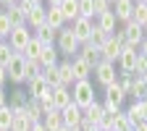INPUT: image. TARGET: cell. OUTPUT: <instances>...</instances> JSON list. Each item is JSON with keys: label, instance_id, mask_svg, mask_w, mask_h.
Wrapping results in <instances>:
<instances>
[{"label": "cell", "instance_id": "1", "mask_svg": "<svg viewBox=\"0 0 147 131\" xmlns=\"http://www.w3.org/2000/svg\"><path fill=\"white\" fill-rule=\"evenodd\" d=\"M55 47H58V52L63 55L66 60H71V58H76V55H79V50H82V42L76 40V37H74V29H71V26H63V29L58 32Z\"/></svg>", "mask_w": 147, "mask_h": 131}, {"label": "cell", "instance_id": "2", "mask_svg": "<svg viewBox=\"0 0 147 131\" xmlns=\"http://www.w3.org/2000/svg\"><path fill=\"white\" fill-rule=\"evenodd\" d=\"M26 66H29V60L24 58L21 52H16L13 60H11L8 68H5V71H8V81L16 84V87H18V84H26V81H29V71H26Z\"/></svg>", "mask_w": 147, "mask_h": 131}, {"label": "cell", "instance_id": "3", "mask_svg": "<svg viewBox=\"0 0 147 131\" xmlns=\"http://www.w3.org/2000/svg\"><path fill=\"white\" fill-rule=\"evenodd\" d=\"M123 102H126V92L118 87V79H116V84L105 87L102 107H105V113H118V110H123Z\"/></svg>", "mask_w": 147, "mask_h": 131}, {"label": "cell", "instance_id": "4", "mask_svg": "<svg viewBox=\"0 0 147 131\" xmlns=\"http://www.w3.org/2000/svg\"><path fill=\"white\" fill-rule=\"evenodd\" d=\"M71 95H74V105H79L84 110V107H89L92 102H95V84H92L89 79L87 81H76L71 87Z\"/></svg>", "mask_w": 147, "mask_h": 131}, {"label": "cell", "instance_id": "5", "mask_svg": "<svg viewBox=\"0 0 147 131\" xmlns=\"http://www.w3.org/2000/svg\"><path fill=\"white\" fill-rule=\"evenodd\" d=\"M32 37H34V32H32L29 26H13L5 42L11 45V50H13V52H24V47L32 42Z\"/></svg>", "mask_w": 147, "mask_h": 131}, {"label": "cell", "instance_id": "6", "mask_svg": "<svg viewBox=\"0 0 147 131\" xmlns=\"http://www.w3.org/2000/svg\"><path fill=\"white\" fill-rule=\"evenodd\" d=\"M92 73H95V81H97L102 89L110 87V84H116V79H118L116 63H108V60H102L100 66H95V68H92Z\"/></svg>", "mask_w": 147, "mask_h": 131}, {"label": "cell", "instance_id": "7", "mask_svg": "<svg viewBox=\"0 0 147 131\" xmlns=\"http://www.w3.org/2000/svg\"><path fill=\"white\" fill-rule=\"evenodd\" d=\"M137 58H139V50L131 47V45H123L121 58H118V73H134V68H137Z\"/></svg>", "mask_w": 147, "mask_h": 131}, {"label": "cell", "instance_id": "8", "mask_svg": "<svg viewBox=\"0 0 147 131\" xmlns=\"http://www.w3.org/2000/svg\"><path fill=\"white\" fill-rule=\"evenodd\" d=\"M121 26H123V34H126V45H131V47L139 50V45L144 40V26L137 24L134 18H131V21H126V24H121Z\"/></svg>", "mask_w": 147, "mask_h": 131}, {"label": "cell", "instance_id": "9", "mask_svg": "<svg viewBox=\"0 0 147 131\" xmlns=\"http://www.w3.org/2000/svg\"><path fill=\"white\" fill-rule=\"evenodd\" d=\"M71 29H74V37H76V40L84 45V42H89V37H92V32H95V21H92V18H76V21L74 24H68Z\"/></svg>", "mask_w": 147, "mask_h": 131}, {"label": "cell", "instance_id": "10", "mask_svg": "<svg viewBox=\"0 0 147 131\" xmlns=\"http://www.w3.org/2000/svg\"><path fill=\"white\" fill-rule=\"evenodd\" d=\"M61 113H63V126L66 128H79L82 126V118H84V110L79 107V105H68V107H63L61 110Z\"/></svg>", "mask_w": 147, "mask_h": 131}, {"label": "cell", "instance_id": "11", "mask_svg": "<svg viewBox=\"0 0 147 131\" xmlns=\"http://www.w3.org/2000/svg\"><path fill=\"white\" fill-rule=\"evenodd\" d=\"M50 100H53L55 110H63V107H68L74 102V95H71L68 87H55V89H50Z\"/></svg>", "mask_w": 147, "mask_h": 131}, {"label": "cell", "instance_id": "12", "mask_svg": "<svg viewBox=\"0 0 147 131\" xmlns=\"http://www.w3.org/2000/svg\"><path fill=\"white\" fill-rule=\"evenodd\" d=\"M131 13H134V0H113V16L118 24L131 21Z\"/></svg>", "mask_w": 147, "mask_h": 131}, {"label": "cell", "instance_id": "13", "mask_svg": "<svg viewBox=\"0 0 147 131\" xmlns=\"http://www.w3.org/2000/svg\"><path fill=\"white\" fill-rule=\"evenodd\" d=\"M79 58H82L89 68H95V66H100V63H102V52H100V47L84 42V45H82V50H79Z\"/></svg>", "mask_w": 147, "mask_h": 131}, {"label": "cell", "instance_id": "14", "mask_svg": "<svg viewBox=\"0 0 147 131\" xmlns=\"http://www.w3.org/2000/svg\"><path fill=\"white\" fill-rule=\"evenodd\" d=\"M26 92H29V100H42V97H47L50 87L42 76H34V79L26 81Z\"/></svg>", "mask_w": 147, "mask_h": 131}, {"label": "cell", "instance_id": "15", "mask_svg": "<svg viewBox=\"0 0 147 131\" xmlns=\"http://www.w3.org/2000/svg\"><path fill=\"white\" fill-rule=\"evenodd\" d=\"M45 24H47V5H37V8H32L26 13V26L32 32L40 29V26H45Z\"/></svg>", "mask_w": 147, "mask_h": 131}, {"label": "cell", "instance_id": "16", "mask_svg": "<svg viewBox=\"0 0 147 131\" xmlns=\"http://www.w3.org/2000/svg\"><path fill=\"white\" fill-rule=\"evenodd\" d=\"M121 50H123V45H118L113 37H108V42L100 47V52H102V60H108V63H118V58H121Z\"/></svg>", "mask_w": 147, "mask_h": 131}, {"label": "cell", "instance_id": "17", "mask_svg": "<svg viewBox=\"0 0 147 131\" xmlns=\"http://www.w3.org/2000/svg\"><path fill=\"white\" fill-rule=\"evenodd\" d=\"M3 11H5V16H8L11 26H26V13H24V8L18 5V3H13V5H8V8H3Z\"/></svg>", "mask_w": 147, "mask_h": 131}, {"label": "cell", "instance_id": "18", "mask_svg": "<svg viewBox=\"0 0 147 131\" xmlns=\"http://www.w3.org/2000/svg\"><path fill=\"white\" fill-rule=\"evenodd\" d=\"M102 116H105V107H102V102H92L89 107H84V121H89L92 126H100V121H102Z\"/></svg>", "mask_w": 147, "mask_h": 131}, {"label": "cell", "instance_id": "19", "mask_svg": "<svg viewBox=\"0 0 147 131\" xmlns=\"http://www.w3.org/2000/svg\"><path fill=\"white\" fill-rule=\"evenodd\" d=\"M58 63H61V52H58V47H55V45L45 47L42 55H40V66H42V68H53V66H58Z\"/></svg>", "mask_w": 147, "mask_h": 131}, {"label": "cell", "instance_id": "20", "mask_svg": "<svg viewBox=\"0 0 147 131\" xmlns=\"http://www.w3.org/2000/svg\"><path fill=\"white\" fill-rule=\"evenodd\" d=\"M42 123H45L47 131H58V128H63V113L53 107V110H47V113L42 116Z\"/></svg>", "mask_w": 147, "mask_h": 131}, {"label": "cell", "instance_id": "21", "mask_svg": "<svg viewBox=\"0 0 147 131\" xmlns=\"http://www.w3.org/2000/svg\"><path fill=\"white\" fill-rule=\"evenodd\" d=\"M95 26H97V29H102L105 34H113V32L118 29V21H116L113 11H110V13H102V16H97V18H95Z\"/></svg>", "mask_w": 147, "mask_h": 131}, {"label": "cell", "instance_id": "22", "mask_svg": "<svg viewBox=\"0 0 147 131\" xmlns=\"http://www.w3.org/2000/svg\"><path fill=\"white\" fill-rule=\"evenodd\" d=\"M71 68H74V79H76V81H87L92 76V68L79 58V55H76V58H71Z\"/></svg>", "mask_w": 147, "mask_h": 131}, {"label": "cell", "instance_id": "23", "mask_svg": "<svg viewBox=\"0 0 147 131\" xmlns=\"http://www.w3.org/2000/svg\"><path fill=\"white\" fill-rule=\"evenodd\" d=\"M26 102H29V92H26V89L16 87L13 92H8V105H11L13 110H18V107H26Z\"/></svg>", "mask_w": 147, "mask_h": 131}, {"label": "cell", "instance_id": "24", "mask_svg": "<svg viewBox=\"0 0 147 131\" xmlns=\"http://www.w3.org/2000/svg\"><path fill=\"white\" fill-rule=\"evenodd\" d=\"M34 37H37L45 47H50V45H55V40H58V32H55L50 24H45V26H40V29H34Z\"/></svg>", "mask_w": 147, "mask_h": 131}, {"label": "cell", "instance_id": "25", "mask_svg": "<svg viewBox=\"0 0 147 131\" xmlns=\"http://www.w3.org/2000/svg\"><path fill=\"white\" fill-rule=\"evenodd\" d=\"M58 73H61V84H63V87L71 89L74 84H76V79H74V68H71V60L63 58V60L58 63Z\"/></svg>", "mask_w": 147, "mask_h": 131}, {"label": "cell", "instance_id": "26", "mask_svg": "<svg viewBox=\"0 0 147 131\" xmlns=\"http://www.w3.org/2000/svg\"><path fill=\"white\" fill-rule=\"evenodd\" d=\"M58 8H61V13H63V18H66V24H74V21L79 18V5H76V0H63Z\"/></svg>", "mask_w": 147, "mask_h": 131}, {"label": "cell", "instance_id": "27", "mask_svg": "<svg viewBox=\"0 0 147 131\" xmlns=\"http://www.w3.org/2000/svg\"><path fill=\"white\" fill-rule=\"evenodd\" d=\"M47 24H50L55 32H61V29L66 26V18H63V13H61L58 5H47Z\"/></svg>", "mask_w": 147, "mask_h": 131}, {"label": "cell", "instance_id": "28", "mask_svg": "<svg viewBox=\"0 0 147 131\" xmlns=\"http://www.w3.org/2000/svg\"><path fill=\"white\" fill-rule=\"evenodd\" d=\"M129 97H134V102H142L147 100V84L142 76H137L134 73V84H131V92H129Z\"/></svg>", "mask_w": 147, "mask_h": 131}, {"label": "cell", "instance_id": "29", "mask_svg": "<svg viewBox=\"0 0 147 131\" xmlns=\"http://www.w3.org/2000/svg\"><path fill=\"white\" fill-rule=\"evenodd\" d=\"M42 50H45V45H42L40 40H37V37H32V42H29V45L24 47V52H21V55H24L26 60H40Z\"/></svg>", "mask_w": 147, "mask_h": 131}, {"label": "cell", "instance_id": "30", "mask_svg": "<svg viewBox=\"0 0 147 131\" xmlns=\"http://www.w3.org/2000/svg\"><path fill=\"white\" fill-rule=\"evenodd\" d=\"M42 79L47 81V87H50V89H55V87H63V84H61L58 66H53V68H42Z\"/></svg>", "mask_w": 147, "mask_h": 131}, {"label": "cell", "instance_id": "31", "mask_svg": "<svg viewBox=\"0 0 147 131\" xmlns=\"http://www.w3.org/2000/svg\"><path fill=\"white\" fill-rule=\"evenodd\" d=\"M131 18H134L137 24L147 26V3H142V0H134V13H131Z\"/></svg>", "mask_w": 147, "mask_h": 131}, {"label": "cell", "instance_id": "32", "mask_svg": "<svg viewBox=\"0 0 147 131\" xmlns=\"http://www.w3.org/2000/svg\"><path fill=\"white\" fill-rule=\"evenodd\" d=\"M11 126H13V107L11 105H3V107H0V128L11 131Z\"/></svg>", "mask_w": 147, "mask_h": 131}, {"label": "cell", "instance_id": "33", "mask_svg": "<svg viewBox=\"0 0 147 131\" xmlns=\"http://www.w3.org/2000/svg\"><path fill=\"white\" fill-rule=\"evenodd\" d=\"M76 5H79L82 18H92L95 21V0H76Z\"/></svg>", "mask_w": 147, "mask_h": 131}, {"label": "cell", "instance_id": "34", "mask_svg": "<svg viewBox=\"0 0 147 131\" xmlns=\"http://www.w3.org/2000/svg\"><path fill=\"white\" fill-rule=\"evenodd\" d=\"M13 50H11V45L8 42H0V66H3V68H8V63L13 60Z\"/></svg>", "mask_w": 147, "mask_h": 131}, {"label": "cell", "instance_id": "35", "mask_svg": "<svg viewBox=\"0 0 147 131\" xmlns=\"http://www.w3.org/2000/svg\"><path fill=\"white\" fill-rule=\"evenodd\" d=\"M116 131H131V121H129L126 110H118L116 113Z\"/></svg>", "mask_w": 147, "mask_h": 131}, {"label": "cell", "instance_id": "36", "mask_svg": "<svg viewBox=\"0 0 147 131\" xmlns=\"http://www.w3.org/2000/svg\"><path fill=\"white\" fill-rule=\"evenodd\" d=\"M126 116H129V121H131V128L142 123V113H139V105L137 102H131V105L126 107Z\"/></svg>", "mask_w": 147, "mask_h": 131}, {"label": "cell", "instance_id": "37", "mask_svg": "<svg viewBox=\"0 0 147 131\" xmlns=\"http://www.w3.org/2000/svg\"><path fill=\"white\" fill-rule=\"evenodd\" d=\"M108 37H110V34H105L102 29H97V26H95V32H92V37H89V45H95V47H102V45L108 42Z\"/></svg>", "mask_w": 147, "mask_h": 131}, {"label": "cell", "instance_id": "38", "mask_svg": "<svg viewBox=\"0 0 147 131\" xmlns=\"http://www.w3.org/2000/svg\"><path fill=\"white\" fill-rule=\"evenodd\" d=\"M97 128L100 131H116V113H105Z\"/></svg>", "mask_w": 147, "mask_h": 131}, {"label": "cell", "instance_id": "39", "mask_svg": "<svg viewBox=\"0 0 147 131\" xmlns=\"http://www.w3.org/2000/svg\"><path fill=\"white\" fill-rule=\"evenodd\" d=\"M11 131H32V123H29L24 116H16V113H13V126H11Z\"/></svg>", "mask_w": 147, "mask_h": 131}, {"label": "cell", "instance_id": "40", "mask_svg": "<svg viewBox=\"0 0 147 131\" xmlns=\"http://www.w3.org/2000/svg\"><path fill=\"white\" fill-rule=\"evenodd\" d=\"M113 11V3L110 0H95V18L102 16V13H110Z\"/></svg>", "mask_w": 147, "mask_h": 131}, {"label": "cell", "instance_id": "41", "mask_svg": "<svg viewBox=\"0 0 147 131\" xmlns=\"http://www.w3.org/2000/svg\"><path fill=\"white\" fill-rule=\"evenodd\" d=\"M11 21H8V16H5V11H0V37L3 40H8V34H11Z\"/></svg>", "mask_w": 147, "mask_h": 131}, {"label": "cell", "instance_id": "42", "mask_svg": "<svg viewBox=\"0 0 147 131\" xmlns=\"http://www.w3.org/2000/svg\"><path fill=\"white\" fill-rule=\"evenodd\" d=\"M134 73H137V76H144V73H147V58H144V55H139V58H137V68H134Z\"/></svg>", "mask_w": 147, "mask_h": 131}, {"label": "cell", "instance_id": "43", "mask_svg": "<svg viewBox=\"0 0 147 131\" xmlns=\"http://www.w3.org/2000/svg\"><path fill=\"white\" fill-rule=\"evenodd\" d=\"M139 105V113H142V121H147V100H142V102H137Z\"/></svg>", "mask_w": 147, "mask_h": 131}, {"label": "cell", "instance_id": "44", "mask_svg": "<svg viewBox=\"0 0 147 131\" xmlns=\"http://www.w3.org/2000/svg\"><path fill=\"white\" fill-rule=\"evenodd\" d=\"M3 105H8V92H5V87H0V107Z\"/></svg>", "mask_w": 147, "mask_h": 131}, {"label": "cell", "instance_id": "45", "mask_svg": "<svg viewBox=\"0 0 147 131\" xmlns=\"http://www.w3.org/2000/svg\"><path fill=\"white\" fill-rule=\"evenodd\" d=\"M5 81H8V71L0 66V87H5Z\"/></svg>", "mask_w": 147, "mask_h": 131}, {"label": "cell", "instance_id": "46", "mask_svg": "<svg viewBox=\"0 0 147 131\" xmlns=\"http://www.w3.org/2000/svg\"><path fill=\"white\" fill-rule=\"evenodd\" d=\"M139 55H144V58H147V37H144L142 45H139Z\"/></svg>", "mask_w": 147, "mask_h": 131}, {"label": "cell", "instance_id": "47", "mask_svg": "<svg viewBox=\"0 0 147 131\" xmlns=\"http://www.w3.org/2000/svg\"><path fill=\"white\" fill-rule=\"evenodd\" d=\"M32 131H47V128H45V123L40 121V123H32Z\"/></svg>", "mask_w": 147, "mask_h": 131}, {"label": "cell", "instance_id": "48", "mask_svg": "<svg viewBox=\"0 0 147 131\" xmlns=\"http://www.w3.org/2000/svg\"><path fill=\"white\" fill-rule=\"evenodd\" d=\"M13 3H18V0H0V5H3V8H8V5H13Z\"/></svg>", "mask_w": 147, "mask_h": 131}, {"label": "cell", "instance_id": "49", "mask_svg": "<svg viewBox=\"0 0 147 131\" xmlns=\"http://www.w3.org/2000/svg\"><path fill=\"white\" fill-rule=\"evenodd\" d=\"M134 131H147V121H142L139 126H134Z\"/></svg>", "mask_w": 147, "mask_h": 131}, {"label": "cell", "instance_id": "50", "mask_svg": "<svg viewBox=\"0 0 147 131\" xmlns=\"http://www.w3.org/2000/svg\"><path fill=\"white\" fill-rule=\"evenodd\" d=\"M45 3H47V5H61L63 0H45Z\"/></svg>", "mask_w": 147, "mask_h": 131}, {"label": "cell", "instance_id": "51", "mask_svg": "<svg viewBox=\"0 0 147 131\" xmlns=\"http://www.w3.org/2000/svg\"><path fill=\"white\" fill-rule=\"evenodd\" d=\"M58 131H71V128H66V126H63V128H58Z\"/></svg>", "mask_w": 147, "mask_h": 131}, {"label": "cell", "instance_id": "52", "mask_svg": "<svg viewBox=\"0 0 147 131\" xmlns=\"http://www.w3.org/2000/svg\"><path fill=\"white\" fill-rule=\"evenodd\" d=\"M142 79H144V84H147V73H144V76H142Z\"/></svg>", "mask_w": 147, "mask_h": 131}, {"label": "cell", "instance_id": "53", "mask_svg": "<svg viewBox=\"0 0 147 131\" xmlns=\"http://www.w3.org/2000/svg\"><path fill=\"white\" fill-rule=\"evenodd\" d=\"M144 37H147V26H144Z\"/></svg>", "mask_w": 147, "mask_h": 131}, {"label": "cell", "instance_id": "54", "mask_svg": "<svg viewBox=\"0 0 147 131\" xmlns=\"http://www.w3.org/2000/svg\"><path fill=\"white\" fill-rule=\"evenodd\" d=\"M0 42H5V40H3V37H0Z\"/></svg>", "mask_w": 147, "mask_h": 131}, {"label": "cell", "instance_id": "55", "mask_svg": "<svg viewBox=\"0 0 147 131\" xmlns=\"http://www.w3.org/2000/svg\"><path fill=\"white\" fill-rule=\"evenodd\" d=\"M142 3H147V0H142Z\"/></svg>", "mask_w": 147, "mask_h": 131}, {"label": "cell", "instance_id": "56", "mask_svg": "<svg viewBox=\"0 0 147 131\" xmlns=\"http://www.w3.org/2000/svg\"><path fill=\"white\" fill-rule=\"evenodd\" d=\"M110 3H113V0H110Z\"/></svg>", "mask_w": 147, "mask_h": 131}, {"label": "cell", "instance_id": "57", "mask_svg": "<svg viewBox=\"0 0 147 131\" xmlns=\"http://www.w3.org/2000/svg\"><path fill=\"white\" fill-rule=\"evenodd\" d=\"M0 131H3V128H0Z\"/></svg>", "mask_w": 147, "mask_h": 131}]
</instances>
